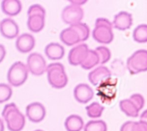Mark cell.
Listing matches in <instances>:
<instances>
[{
    "mask_svg": "<svg viewBox=\"0 0 147 131\" xmlns=\"http://www.w3.org/2000/svg\"><path fill=\"white\" fill-rule=\"evenodd\" d=\"M60 38L61 42L67 46H72L80 42L78 32L70 26L61 32Z\"/></svg>",
    "mask_w": 147,
    "mask_h": 131,
    "instance_id": "cell-17",
    "label": "cell"
},
{
    "mask_svg": "<svg viewBox=\"0 0 147 131\" xmlns=\"http://www.w3.org/2000/svg\"><path fill=\"white\" fill-rule=\"evenodd\" d=\"M83 17V9L79 6L75 5L66 6L61 13V18L63 21L70 25L80 23Z\"/></svg>",
    "mask_w": 147,
    "mask_h": 131,
    "instance_id": "cell-9",
    "label": "cell"
},
{
    "mask_svg": "<svg viewBox=\"0 0 147 131\" xmlns=\"http://www.w3.org/2000/svg\"><path fill=\"white\" fill-rule=\"evenodd\" d=\"M99 63V57L95 51V50H88L87 55L81 63V66L86 70H88L94 67L95 65H98Z\"/></svg>",
    "mask_w": 147,
    "mask_h": 131,
    "instance_id": "cell-23",
    "label": "cell"
},
{
    "mask_svg": "<svg viewBox=\"0 0 147 131\" xmlns=\"http://www.w3.org/2000/svg\"><path fill=\"white\" fill-rule=\"evenodd\" d=\"M35 46V39L29 33H23L19 36L16 42L17 49L22 53L30 52Z\"/></svg>",
    "mask_w": 147,
    "mask_h": 131,
    "instance_id": "cell-14",
    "label": "cell"
},
{
    "mask_svg": "<svg viewBox=\"0 0 147 131\" xmlns=\"http://www.w3.org/2000/svg\"><path fill=\"white\" fill-rule=\"evenodd\" d=\"M117 80L110 77L103 80L97 87V95L103 103L111 102L116 95V85Z\"/></svg>",
    "mask_w": 147,
    "mask_h": 131,
    "instance_id": "cell-7",
    "label": "cell"
},
{
    "mask_svg": "<svg viewBox=\"0 0 147 131\" xmlns=\"http://www.w3.org/2000/svg\"><path fill=\"white\" fill-rule=\"evenodd\" d=\"M110 76L111 73L109 69L106 66H100L89 73L88 80L92 85L96 86Z\"/></svg>",
    "mask_w": 147,
    "mask_h": 131,
    "instance_id": "cell-15",
    "label": "cell"
},
{
    "mask_svg": "<svg viewBox=\"0 0 147 131\" xmlns=\"http://www.w3.org/2000/svg\"><path fill=\"white\" fill-rule=\"evenodd\" d=\"M133 38L138 43L147 42V25L141 24L137 26L133 31Z\"/></svg>",
    "mask_w": 147,
    "mask_h": 131,
    "instance_id": "cell-24",
    "label": "cell"
},
{
    "mask_svg": "<svg viewBox=\"0 0 147 131\" xmlns=\"http://www.w3.org/2000/svg\"><path fill=\"white\" fill-rule=\"evenodd\" d=\"M11 95V88L7 84L0 83V103L7 101Z\"/></svg>",
    "mask_w": 147,
    "mask_h": 131,
    "instance_id": "cell-29",
    "label": "cell"
},
{
    "mask_svg": "<svg viewBox=\"0 0 147 131\" xmlns=\"http://www.w3.org/2000/svg\"><path fill=\"white\" fill-rule=\"evenodd\" d=\"M47 72L48 82L53 88L60 89L67 85L68 78L61 63L55 62L49 64L47 67Z\"/></svg>",
    "mask_w": 147,
    "mask_h": 131,
    "instance_id": "cell-2",
    "label": "cell"
},
{
    "mask_svg": "<svg viewBox=\"0 0 147 131\" xmlns=\"http://www.w3.org/2000/svg\"><path fill=\"white\" fill-rule=\"evenodd\" d=\"M0 32L2 36L7 39L16 38L19 33V28L17 23L11 18L3 19L0 23Z\"/></svg>",
    "mask_w": 147,
    "mask_h": 131,
    "instance_id": "cell-12",
    "label": "cell"
},
{
    "mask_svg": "<svg viewBox=\"0 0 147 131\" xmlns=\"http://www.w3.org/2000/svg\"><path fill=\"white\" fill-rule=\"evenodd\" d=\"M74 95L78 102L87 103L93 98L94 91L88 85L79 84L75 87Z\"/></svg>",
    "mask_w": 147,
    "mask_h": 131,
    "instance_id": "cell-13",
    "label": "cell"
},
{
    "mask_svg": "<svg viewBox=\"0 0 147 131\" xmlns=\"http://www.w3.org/2000/svg\"><path fill=\"white\" fill-rule=\"evenodd\" d=\"M104 107L98 102H93L86 107L87 115L90 118L100 117L104 110Z\"/></svg>",
    "mask_w": 147,
    "mask_h": 131,
    "instance_id": "cell-26",
    "label": "cell"
},
{
    "mask_svg": "<svg viewBox=\"0 0 147 131\" xmlns=\"http://www.w3.org/2000/svg\"><path fill=\"white\" fill-rule=\"evenodd\" d=\"M34 131H43V130H40V129H37V130H34Z\"/></svg>",
    "mask_w": 147,
    "mask_h": 131,
    "instance_id": "cell-34",
    "label": "cell"
},
{
    "mask_svg": "<svg viewBox=\"0 0 147 131\" xmlns=\"http://www.w3.org/2000/svg\"><path fill=\"white\" fill-rule=\"evenodd\" d=\"M27 66L22 62H14L9 68L7 78L10 84L14 87H19L22 85L28 78Z\"/></svg>",
    "mask_w": 147,
    "mask_h": 131,
    "instance_id": "cell-5",
    "label": "cell"
},
{
    "mask_svg": "<svg viewBox=\"0 0 147 131\" xmlns=\"http://www.w3.org/2000/svg\"><path fill=\"white\" fill-rule=\"evenodd\" d=\"M84 122L80 116L72 114L68 116L64 122L67 131H80L83 127Z\"/></svg>",
    "mask_w": 147,
    "mask_h": 131,
    "instance_id": "cell-20",
    "label": "cell"
},
{
    "mask_svg": "<svg viewBox=\"0 0 147 131\" xmlns=\"http://www.w3.org/2000/svg\"><path fill=\"white\" fill-rule=\"evenodd\" d=\"M84 131H107V125L102 120L90 121L86 124Z\"/></svg>",
    "mask_w": 147,
    "mask_h": 131,
    "instance_id": "cell-27",
    "label": "cell"
},
{
    "mask_svg": "<svg viewBox=\"0 0 147 131\" xmlns=\"http://www.w3.org/2000/svg\"><path fill=\"white\" fill-rule=\"evenodd\" d=\"M88 51L86 44H80L73 47L68 54L69 63L74 66L81 65L86 58Z\"/></svg>",
    "mask_w": 147,
    "mask_h": 131,
    "instance_id": "cell-11",
    "label": "cell"
},
{
    "mask_svg": "<svg viewBox=\"0 0 147 131\" xmlns=\"http://www.w3.org/2000/svg\"><path fill=\"white\" fill-rule=\"evenodd\" d=\"M131 14L126 12H120L114 16V27L120 31H125L130 28L132 25Z\"/></svg>",
    "mask_w": 147,
    "mask_h": 131,
    "instance_id": "cell-16",
    "label": "cell"
},
{
    "mask_svg": "<svg viewBox=\"0 0 147 131\" xmlns=\"http://www.w3.org/2000/svg\"><path fill=\"white\" fill-rule=\"evenodd\" d=\"M120 131H147V123L141 121H127L121 126Z\"/></svg>",
    "mask_w": 147,
    "mask_h": 131,
    "instance_id": "cell-22",
    "label": "cell"
},
{
    "mask_svg": "<svg viewBox=\"0 0 147 131\" xmlns=\"http://www.w3.org/2000/svg\"><path fill=\"white\" fill-rule=\"evenodd\" d=\"M129 99L134 102L139 110H141L144 107L145 101L143 96L141 95L139 93H135L132 95Z\"/></svg>",
    "mask_w": 147,
    "mask_h": 131,
    "instance_id": "cell-30",
    "label": "cell"
},
{
    "mask_svg": "<svg viewBox=\"0 0 147 131\" xmlns=\"http://www.w3.org/2000/svg\"><path fill=\"white\" fill-rule=\"evenodd\" d=\"M6 55V50L4 46L0 44V63L3 60Z\"/></svg>",
    "mask_w": 147,
    "mask_h": 131,
    "instance_id": "cell-31",
    "label": "cell"
},
{
    "mask_svg": "<svg viewBox=\"0 0 147 131\" xmlns=\"http://www.w3.org/2000/svg\"><path fill=\"white\" fill-rule=\"evenodd\" d=\"M0 131H4L3 122L1 118H0Z\"/></svg>",
    "mask_w": 147,
    "mask_h": 131,
    "instance_id": "cell-33",
    "label": "cell"
},
{
    "mask_svg": "<svg viewBox=\"0 0 147 131\" xmlns=\"http://www.w3.org/2000/svg\"><path fill=\"white\" fill-rule=\"evenodd\" d=\"M46 111L44 106L39 102H33L26 107V114L28 119L35 123L42 121L45 116Z\"/></svg>",
    "mask_w": 147,
    "mask_h": 131,
    "instance_id": "cell-10",
    "label": "cell"
},
{
    "mask_svg": "<svg viewBox=\"0 0 147 131\" xmlns=\"http://www.w3.org/2000/svg\"><path fill=\"white\" fill-rule=\"evenodd\" d=\"M94 39L99 43L109 44L113 40L112 25L106 18H99L95 21V27L92 31Z\"/></svg>",
    "mask_w": 147,
    "mask_h": 131,
    "instance_id": "cell-3",
    "label": "cell"
},
{
    "mask_svg": "<svg viewBox=\"0 0 147 131\" xmlns=\"http://www.w3.org/2000/svg\"><path fill=\"white\" fill-rule=\"evenodd\" d=\"M45 9L40 5H33L28 9V19L27 25L29 29L33 32L41 31L45 23Z\"/></svg>",
    "mask_w": 147,
    "mask_h": 131,
    "instance_id": "cell-4",
    "label": "cell"
},
{
    "mask_svg": "<svg viewBox=\"0 0 147 131\" xmlns=\"http://www.w3.org/2000/svg\"><path fill=\"white\" fill-rule=\"evenodd\" d=\"M119 107L121 110L129 117H137L138 115L140 110L130 99L122 100L119 103Z\"/></svg>",
    "mask_w": 147,
    "mask_h": 131,
    "instance_id": "cell-21",
    "label": "cell"
},
{
    "mask_svg": "<svg viewBox=\"0 0 147 131\" xmlns=\"http://www.w3.org/2000/svg\"><path fill=\"white\" fill-rule=\"evenodd\" d=\"M45 54L50 59H60L64 55V48L59 43H51L45 47Z\"/></svg>",
    "mask_w": 147,
    "mask_h": 131,
    "instance_id": "cell-19",
    "label": "cell"
},
{
    "mask_svg": "<svg viewBox=\"0 0 147 131\" xmlns=\"http://www.w3.org/2000/svg\"><path fill=\"white\" fill-rule=\"evenodd\" d=\"M95 51L97 54L99 59V63L103 64L109 61L111 57V53L109 49L105 46H99L95 48Z\"/></svg>",
    "mask_w": 147,
    "mask_h": 131,
    "instance_id": "cell-28",
    "label": "cell"
},
{
    "mask_svg": "<svg viewBox=\"0 0 147 131\" xmlns=\"http://www.w3.org/2000/svg\"><path fill=\"white\" fill-rule=\"evenodd\" d=\"M127 68L131 74L147 70V50H139L127 60Z\"/></svg>",
    "mask_w": 147,
    "mask_h": 131,
    "instance_id": "cell-6",
    "label": "cell"
},
{
    "mask_svg": "<svg viewBox=\"0 0 147 131\" xmlns=\"http://www.w3.org/2000/svg\"><path fill=\"white\" fill-rule=\"evenodd\" d=\"M141 121L145 122L147 123V110H145L140 116V120Z\"/></svg>",
    "mask_w": 147,
    "mask_h": 131,
    "instance_id": "cell-32",
    "label": "cell"
},
{
    "mask_svg": "<svg viewBox=\"0 0 147 131\" xmlns=\"http://www.w3.org/2000/svg\"><path fill=\"white\" fill-rule=\"evenodd\" d=\"M2 115L10 131H21L24 128L25 124V117L14 103L5 106Z\"/></svg>",
    "mask_w": 147,
    "mask_h": 131,
    "instance_id": "cell-1",
    "label": "cell"
},
{
    "mask_svg": "<svg viewBox=\"0 0 147 131\" xmlns=\"http://www.w3.org/2000/svg\"><path fill=\"white\" fill-rule=\"evenodd\" d=\"M1 8L5 14L14 16L21 11L22 5L21 2L18 0H4L2 2Z\"/></svg>",
    "mask_w": 147,
    "mask_h": 131,
    "instance_id": "cell-18",
    "label": "cell"
},
{
    "mask_svg": "<svg viewBox=\"0 0 147 131\" xmlns=\"http://www.w3.org/2000/svg\"><path fill=\"white\" fill-rule=\"evenodd\" d=\"M27 68L32 74L35 76L42 75L47 70L45 60L40 54L32 53L27 59Z\"/></svg>",
    "mask_w": 147,
    "mask_h": 131,
    "instance_id": "cell-8",
    "label": "cell"
},
{
    "mask_svg": "<svg viewBox=\"0 0 147 131\" xmlns=\"http://www.w3.org/2000/svg\"><path fill=\"white\" fill-rule=\"evenodd\" d=\"M70 27L78 32L80 39V42L85 41L88 38L90 35V29L86 24L80 22L71 25Z\"/></svg>",
    "mask_w": 147,
    "mask_h": 131,
    "instance_id": "cell-25",
    "label": "cell"
}]
</instances>
